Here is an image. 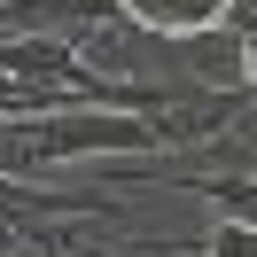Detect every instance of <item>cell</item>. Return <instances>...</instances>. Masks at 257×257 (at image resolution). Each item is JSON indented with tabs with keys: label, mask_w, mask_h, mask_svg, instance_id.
I'll use <instances>...</instances> for the list:
<instances>
[{
	"label": "cell",
	"mask_w": 257,
	"mask_h": 257,
	"mask_svg": "<svg viewBox=\"0 0 257 257\" xmlns=\"http://www.w3.org/2000/svg\"><path fill=\"white\" fill-rule=\"evenodd\" d=\"M226 8L234 0H125V16L148 24V32H210V24H226Z\"/></svg>",
	"instance_id": "1"
}]
</instances>
